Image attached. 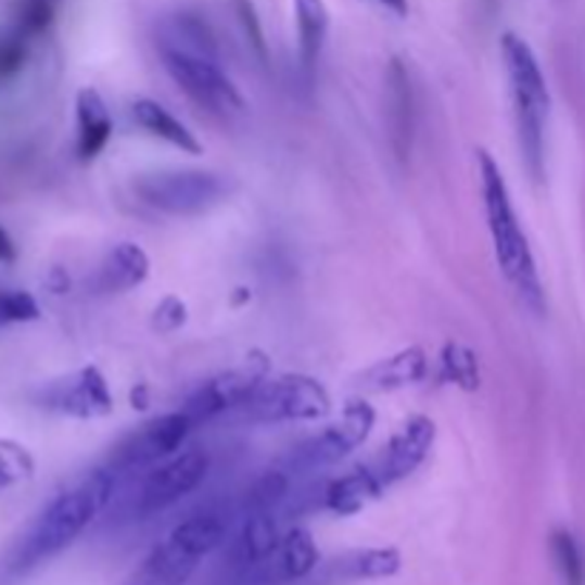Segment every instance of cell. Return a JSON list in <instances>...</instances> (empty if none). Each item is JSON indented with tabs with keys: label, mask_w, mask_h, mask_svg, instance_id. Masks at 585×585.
Segmentation results:
<instances>
[{
	"label": "cell",
	"mask_w": 585,
	"mask_h": 585,
	"mask_svg": "<svg viewBox=\"0 0 585 585\" xmlns=\"http://www.w3.org/2000/svg\"><path fill=\"white\" fill-rule=\"evenodd\" d=\"M238 514L240 511L226 506H206L189 514L143 557L124 585H186L203 557L224 546L231 520H238Z\"/></svg>",
	"instance_id": "3957f363"
},
{
	"label": "cell",
	"mask_w": 585,
	"mask_h": 585,
	"mask_svg": "<svg viewBox=\"0 0 585 585\" xmlns=\"http://www.w3.org/2000/svg\"><path fill=\"white\" fill-rule=\"evenodd\" d=\"M389 98H385V117H389V138L397 152V157H406L415 143V86H411V75H408L406 63L400 58H394L389 63Z\"/></svg>",
	"instance_id": "e0dca14e"
},
{
	"label": "cell",
	"mask_w": 585,
	"mask_h": 585,
	"mask_svg": "<svg viewBox=\"0 0 585 585\" xmlns=\"http://www.w3.org/2000/svg\"><path fill=\"white\" fill-rule=\"evenodd\" d=\"M429 378V355L420 346L400 348L397 355L383 357L360 374L366 392H400Z\"/></svg>",
	"instance_id": "d6986e66"
},
{
	"label": "cell",
	"mask_w": 585,
	"mask_h": 585,
	"mask_svg": "<svg viewBox=\"0 0 585 585\" xmlns=\"http://www.w3.org/2000/svg\"><path fill=\"white\" fill-rule=\"evenodd\" d=\"M17 260V246L12 234L0 226V263H15Z\"/></svg>",
	"instance_id": "1f68e13d"
},
{
	"label": "cell",
	"mask_w": 585,
	"mask_h": 585,
	"mask_svg": "<svg viewBox=\"0 0 585 585\" xmlns=\"http://www.w3.org/2000/svg\"><path fill=\"white\" fill-rule=\"evenodd\" d=\"M208 469H212V457H208L206 448H180L178 455H171L169 460L143 471L135 488L126 494V500H120L117 511L129 523L161 514V511L178 506L183 497H189L206 480Z\"/></svg>",
	"instance_id": "52a82bcc"
},
{
	"label": "cell",
	"mask_w": 585,
	"mask_h": 585,
	"mask_svg": "<svg viewBox=\"0 0 585 585\" xmlns=\"http://www.w3.org/2000/svg\"><path fill=\"white\" fill-rule=\"evenodd\" d=\"M294 24H297V52L303 69L315 72L331 26L326 0H294Z\"/></svg>",
	"instance_id": "7402d4cb"
},
{
	"label": "cell",
	"mask_w": 585,
	"mask_h": 585,
	"mask_svg": "<svg viewBox=\"0 0 585 585\" xmlns=\"http://www.w3.org/2000/svg\"><path fill=\"white\" fill-rule=\"evenodd\" d=\"M551 557L560 571L562 585H585V557L577 537L565 529L551 532Z\"/></svg>",
	"instance_id": "d4e9b609"
},
{
	"label": "cell",
	"mask_w": 585,
	"mask_h": 585,
	"mask_svg": "<svg viewBox=\"0 0 585 585\" xmlns=\"http://www.w3.org/2000/svg\"><path fill=\"white\" fill-rule=\"evenodd\" d=\"M186 320H189L186 303L180 301V297H175V294H169V297H163V301L157 303V308H154L152 326L161 331V334H171V331H178L180 326H186Z\"/></svg>",
	"instance_id": "f546056e"
},
{
	"label": "cell",
	"mask_w": 585,
	"mask_h": 585,
	"mask_svg": "<svg viewBox=\"0 0 585 585\" xmlns=\"http://www.w3.org/2000/svg\"><path fill=\"white\" fill-rule=\"evenodd\" d=\"M35 406L49 415L72 420H103L115 411V397L109 380L98 366H80L58 380H49L35 392Z\"/></svg>",
	"instance_id": "8fae6325"
},
{
	"label": "cell",
	"mask_w": 585,
	"mask_h": 585,
	"mask_svg": "<svg viewBox=\"0 0 585 585\" xmlns=\"http://www.w3.org/2000/svg\"><path fill=\"white\" fill-rule=\"evenodd\" d=\"M240 511V509H238ZM280 525L278 509H260V511H240L238 529L226 551V562L234 574H252L257 565L275 555L280 546Z\"/></svg>",
	"instance_id": "5bb4252c"
},
{
	"label": "cell",
	"mask_w": 585,
	"mask_h": 585,
	"mask_svg": "<svg viewBox=\"0 0 585 585\" xmlns=\"http://www.w3.org/2000/svg\"><path fill=\"white\" fill-rule=\"evenodd\" d=\"M157 54L166 75L180 86V92L220 120H234L246 115V98L240 92L234 80L224 72L220 58L194 49L178 47L169 40H157Z\"/></svg>",
	"instance_id": "5b68a950"
},
{
	"label": "cell",
	"mask_w": 585,
	"mask_h": 585,
	"mask_svg": "<svg viewBox=\"0 0 585 585\" xmlns=\"http://www.w3.org/2000/svg\"><path fill=\"white\" fill-rule=\"evenodd\" d=\"M434 440H437V425H434L432 417H408L406 423L392 434V440L366 462V469L371 471V478L378 480V485L385 492V488H392L394 483H400V480H406L408 474H415L423 466L425 457L432 455Z\"/></svg>",
	"instance_id": "7c38bea8"
},
{
	"label": "cell",
	"mask_w": 585,
	"mask_h": 585,
	"mask_svg": "<svg viewBox=\"0 0 585 585\" xmlns=\"http://www.w3.org/2000/svg\"><path fill=\"white\" fill-rule=\"evenodd\" d=\"M129 115L138 129H143L149 138H157L169 147L180 149L183 154H203V143L194 138V131L171 115L163 103L152 101V98H138L129 106Z\"/></svg>",
	"instance_id": "ffe728a7"
},
{
	"label": "cell",
	"mask_w": 585,
	"mask_h": 585,
	"mask_svg": "<svg viewBox=\"0 0 585 585\" xmlns=\"http://www.w3.org/2000/svg\"><path fill=\"white\" fill-rule=\"evenodd\" d=\"M260 380L263 369H255V366H243V369L215 374V378H208L206 383L198 385V389L186 397L180 411L192 420L194 429L203 423H212L217 417L238 411V408L246 403L249 394L255 392V385L260 383Z\"/></svg>",
	"instance_id": "4fadbf2b"
},
{
	"label": "cell",
	"mask_w": 585,
	"mask_h": 585,
	"mask_svg": "<svg viewBox=\"0 0 585 585\" xmlns=\"http://www.w3.org/2000/svg\"><path fill=\"white\" fill-rule=\"evenodd\" d=\"M149 271H152V260L143 252V246L124 240L106 252L98 271H94V292L103 294H124L147 283Z\"/></svg>",
	"instance_id": "ac0fdd59"
},
{
	"label": "cell",
	"mask_w": 585,
	"mask_h": 585,
	"mask_svg": "<svg viewBox=\"0 0 585 585\" xmlns=\"http://www.w3.org/2000/svg\"><path fill=\"white\" fill-rule=\"evenodd\" d=\"M35 478V457L17 440L0 437V492Z\"/></svg>",
	"instance_id": "484cf974"
},
{
	"label": "cell",
	"mask_w": 585,
	"mask_h": 585,
	"mask_svg": "<svg viewBox=\"0 0 585 585\" xmlns=\"http://www.w3.org/2000/svg\"><path fill=\"white\" fill-rule=\"evenodd\" d=\"M40 320V303L24 289H0V329Z\"/></svg>",
	"instance_id": "4316f807"
},
{
	"label": "cell",
	"mask_w": 585,
	"mask_h": 585,
	"mask_svg": "<svg viewBox=\"0 0 585 585\" xmlns=\"http://www.w3.org/2000/svg\"><path fill=\"white\" fill-rule=\"evenodd\" d=\"M131 192L166 217H201L229 201L231 180L206 169H157L138 175Z\"/></svg>",
	"instance_id": "8992f818"
},
{
	"label": "cell",
	"mask_w": 585,
	"mask_h": 585,
	"mask_svg": "<svg viewBox=\"0 0 585 585\" xmlns=\"http://www.w3.org/2000/svg\"><path fill=\"white\" fill-rule=\"evenodd\" d=\"M374 408L366 400L348 403L343 408L340 420L329 423L320 434L308 437L306 443L294 448L292 455L283 460V471L289 478H303V474H315L323 471L343 457H348L355 448H360L369 440L374 429Z\"/></svg>",
	"instance_id": "9c48e42d"
},
{
	"label": "cell",
	"mask_w": 585,
	"mask_h": 585,
	"mask_svg": "<svg viewBox=\"0 0 585 585\" xmlns=\"http://www.w3.org/2000/svg\"><path fill=\"white\" fill-rule=\"evenodd\" d=\"M383 494V488L378 485V480L371 478V471L366 466H357V469L340 474L338 480H331L323 488V506L331 514L352 517L357 511H363L369 503H374Z\"/></svg>",
	"instance_id": "44dd1931"
},
{
	"label": "cell",
	"mask_w": 585,
	"mask_h": 585,
	"mask_svg": "<svg viewBox=\"0 0 585 585\" xmlns=\"http://www.w3.org/2000/svg\"><path fill=\"white\" fill-rule=\"evenodd\" d=\"M331 411V397L320 380L308 374H280L255 385L238 415L249 423H311Z\"/></svg>",
	"instance_id": "ba28073f"
},
{
	"label": "cell",
	"mask_w": 585,
	"mask_h": 585,
	"mask_svg": "<svg viewBox=\"0 0 585 585\" xmlns=\"http://www.w3.org/2000/svg\"><path fill=\"white\" fill-rule=\"evenodd\" d=\"M194 432V423L183 411H169V415L152 417L149 423L138 425L135 432L126 434L109 455L106 466L115 471L120 483L124 478H135L140 471H149L157 462L169 460L178 455L189 434Z\"/></svg>",
	"instance_id": "30bf717a"
},
{
	"label": "cell",
	"mask_w": 585,
	"mask_h": 585,
	"mask_svg": "<svg viewBox=\"0 0 585 585\" xmlns=\"http://www.w3.org/2000/svg\"><path fill=\"white\" fill-rule=\"evenodd\" d=\"M52 0H26L24 9H21V21H17V29L26 31V35H38V31L47 29L52 24Z\"/></svg>",
	"instance_id": "4dcf8cb0"
},
{
	"label": "cell",
	"mask_w": 585,
	"mask_h": 585,
	"mask_svg": "<svg viewBox=\"0 0 585 585\" xmlns=\"http://www.w3.org/2000/svg\"><path fill=\"white\" fill-rule=\"evenodd\" d=\"M317 560H320V551H317L315 537L306 529H292L280 537L275 555L257 565L252 574H257L263 583H294V580L308 577L317 569Z\"/></svg>",
	"instance_id": "2e32d148"
},
{
	"label": "cell",
	"mask_w": 585,
	"mask_h": 585,
	"mask_svg": "<svg viewBox=\"0 0 585 585\" xmlns=\"http://www.w3.org/2000/svg\"><path fill=\"white\" fill-rule=\"evenodd\" d=\"M26 52H29V35L26 31L15 29L0 40V80H9V77H15L21 72Z\"/></svg>",
	"instance_id": "83f0119b"
},
{
	"label": "cell",
	"mask_w": 585,
	"mask_h": 585,
	"mask_svg": "<svg viewBox=\"0 0 585 585\" xmlns=\"http://www.w3.org/2000/svg\"><path fill=\"white\" fill-rule=\"evenodd\" d=\"M234 12H238V21L243 26V35H246L249 47L255 49V54L260 61H266V38H263L260 17H257V9L252 0H234Z\"/></svg>",
	"instance_id": "f1b7e54d"
},
{
	"label": "cell",
	"mask_w": 585,
	"mask_h": 585,
	"mask_svg": "<svg viewBox=\"0 0 585 585\" xmlns=\"http://www.w3.org/2000/svg\"><path fill=\"white\" fill-rule=\"evenodd\" d=\"M478 175L485 226H488V234H492L494 260H497L503 278L514 289L517 297L532 311L543 315L546 311V292H543V280H539L532 243H529V234L520 224V215H517L514 201H511V189L506 183L500 163L494 161L488 149H478Z\"/></svg>",
	"instance_id": "7a4b0ae2"
},
{
	"label": "cell",
	"mask_w": 585,
	"mask_h": 585,
	"mask_svg": "<svg viewBox=\"0 0 585 585\" xmlns=\"http://www.w3.org/2000/svg\"><path fill=\"white\" fill-rule=\"evenodd\" d=\"M75 154L77 161L92 163L112 140L115 120L103 94L94 86H84L75 98Z\"/></svg>",
	"instance_id": "9a60e30c"
},
{
	"label": "cell",
	"mask_w": 585,
	"mask_h": 585,
	"mask_svg": "<svg viewBox=\"0 0 585 585\" xmlns=\"http://www.w3.org/2000/svg\"><path fill=\"white\" fill-rule=\"evenodd\" d=\"M371 3H378V7H383L385 12H392L397 17H408V0H371Z\"/></svg>",
	"instance_id": "d6a6232c"
},
{
	"label": "cell",
	"mask_w": 585,
	"mask_h": 585,
	"mask_svg": "<svg viewBox=\"0 0 585 585\" xmlns=\"http://www.w3.org/2000/svg\"><path fill=\"white\" fill-rule=\"evenodd\" d=\"M503 66L509 80L511 106H514V124L520 149H523L525 166L532 178H543L546 171V126L551 112V92H548L546 75L539 69V61L529 40L514 31H506L500 40Z\"/></svg>",
	"instance_id": "277c9868"
},
{
	"label": "cell",
	"mask_w": 585,
	"mask_h": 585,
	"mask_svg": "<svg viewBox=\"0 0 585 585\" xmlns=\"http://www.w3.org/2000/svg\"><path fill=\"white\" fill-rule=\"evenodd\" d=\"M117 488H120V478L103 462L84 480H77L72 488L58 494L47 509L35 517L29 532L17 543L9 569L24 574L61 555L63 548H69L115 503Z\"/></svg>",
	"instance_id": "6da1fadb"
},
{
	"label": "cell",
	"mask_w": 585,
	"mask_h": 585,
	"mask_svg": "<svg viewBox=\"0 0 585 585\" xmlns=\"http://www.w3.org/2000/svg\"><path fill=\"white\" fill-rule=\"evenodd\" d=\"M338 565L346 577L389 580L400 571L403 557L394 546H380V548H366V551H355V555H348L346 560L338 562Z\"/></svg>",
	"instance_id": "cb8c5ba5"
},
{
	"label": "cell",
	"mask_w": 585,
	"mask_h": 585,
	"mask_svg": "<svg viewBox=\"0 0 585 585\" xmlns=\"http://www.w3.org/2000/svg\"><path fill=\"white\" fill-rule=\"evenodd\" d=\"M437 378L448 385H457L462 392H478L480 389V357L474 348H469L460 340H448L440 348Z\"/></svg>",
	"instance_id": "603a6c76"
}]
</instances>
